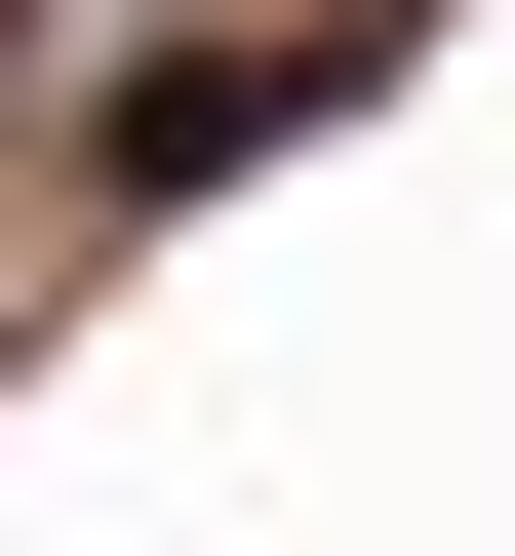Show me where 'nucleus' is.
<instances>
[{
	"mask_svg": "<svg viewBox=\"0 0 515 556\" xmlns=\"http://www.w3.org/2000/svg\"><path fill=\"white\" fill-rule=\"evenodd\" d=\"M357 40H397V0H318V40H159V80H119V119H80V199H239V160H278V119H318V80H357Z\"/></svg>",
	"mask_w": 515,
	"mask_h": 556,
	"instance_id": "1",
	"label": "nucleus"
}]
</instances>
